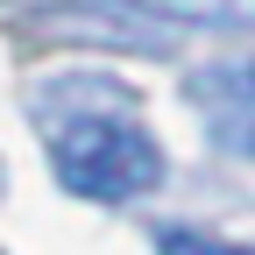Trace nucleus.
Returning <instances> with one entry per match:
<instances>
[{
  "mask_svg": "<svg viewBox=\"0 0 255 255\" xmlns=\"http://www.w3.org/2000/svg\"><path fill=\"white\" fill-rule=\"evenodd\" d=\"M142 100L107 71H50L28 85V121L50 142L64 191L78 199H142L163 184V149L135 114Z\"/></svg>",
  "mask_w": 255,
  "mask_h": 255,
  "instance_id": "f257e3e1",
  "label": "nucleus"
},
{
  "mask_svg": "<svg viewBox=\"0 0 255 255\" xmlns=\"http://www.w3.org/2000/svg\"><path fill=\"white\" fill-rule=\"evenodd\" d=\"M43 36H71V43H107V50H135V57H163L170 50V21L149 14L142 0H64V7H36Z\"/></svg>",
  "mask_w": 255,
  "mask_h": 255,
  "instance_id": "f03ea898",
  "label": "nucleus"
},
{
  "mask_svg": "<svg viewBox=\"0 0 255 255\" xmlns=\"http://www.w3.org/2000/svg\"><path fill=\"white\" fill-rule=\"evenodd\" d=\"M191 107L206 114L213 142L234 149V156H255V57H227V64H206V71L184 78Z\"/></svg>",
  "mask_w": 255,
  "mask_h": 255,
  "instance_id": "7ed1b4c3",
  "label": "nucleus"
},
{
  "mask_svg": "<svg viewBox=\"0 0 255 255\" xmlns=\"http://www.w3.org/2000/svg\"><path fill=\"white\" fill-rule=\"evenodd\" d=\"M142 7L163 14L170 28H227V36L255 28V0H142Z\"/></svg>",
  "mask_w": 255,
  "mask_h": 255,
  "instance_id": "20e7f679",
  "label": "nucleus"
},
{
  "mask_svg": "<svg viewBox=\"0 0 255 255\" xmlns=\"http://www.w3.org/2000/svg\"><path fill=\"white\" fill-rule=\"evenodd\" d=\"M156 248H163V255H255V248L220 241V234H206V227H156Z\"/></svg>",
  "mask_w": 255,
  "mask_h": 255,
  "instance_id": "39448f33",
  "label": "nucleus"
},
{
  "mask_svg": "<svg viewBox=\"0 0 255 255\" xmlns=\"http://www.w3.org/2000/svg\"><path fill=\"white\" fill-rule=\"evenodd\" d=\"M0 184H7V177H0Z\"/></svg>",
  "mask_w": 255,
  "mask_h": 255,
  "instance_id": "423d86ee",
  "label": "nucleus"
}]
</instances>
